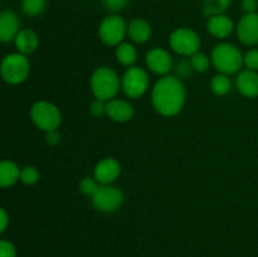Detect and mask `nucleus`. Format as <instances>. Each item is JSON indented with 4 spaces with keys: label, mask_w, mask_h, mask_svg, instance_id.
Segmentation results:
<instances>
[{
    "label": "nucleus",
    "mask_w": 258,
    "mask_h": 257,
    "mask_svg": "<svg viewBox=\"0 0 258 257\" xmlns=\"http://www.w3.org/2000/svg\"><path fill=\"white\" fill-rule=\"evenodd\" d=\"M8 223H9V216H8V213L5 212V209H3L2 207H0V233L7 228Z\"/></svg>",
    "instance_id": "nucleus-33"
},
{
    "label": "nucleus",
    "mask_w": 258,
    "mask_h": 257,
    "mask_svg": "<svg viewBox=\"0 0 258 257\" xmlns=\"http://www.w3.org/2000/svg\"><path fill=\"white\" fill-rule=\"evenodd\" d=\"M127 35L135 43H145L151 37V25L141 18H135L127 25Z\"/></svg>",
    "instance_id": "nucleus-18"
},
{
    "label": "nucleus",
    "mask_w": 258,
    "mask_h": 257,
    "mask_svg": "<svg viewBox=\"0 0 258 257\" xmlns=\"http://www.w3.org/2000/svg\"><path fill=\"white\" fill-rule=\"evenodd\" d=\"M242 8L246 12V14L256 13L258 8V0H242Z\"/></svg>",
    "instance_id": "nucleus-32"
},
{
    "label": "nucleus",
    "mask_w": 258,
    "mask_h": 257,
    "mask_svg": "<svg viewBox=\"0 0 258 257\" xmlns=\"http://www.w3.org/2000/svg\"><path fill=\"white\" fill-rule=\"evenodd\" d=\"M126 34H127V25L122 18L116 14L106 17L98 28L100 39L110 47L113 45L117 47L118 44H121Z\"/></svg>",
    "instance_id": "nucleus-6"
},
{
    "label": "nucleus",
    "mask_w": 258,
    "mask_h": 257,
    "mask_svg": "<svg viewBox=\"0 0 258 257\" xmlns=\"http://www.w3.org/2000/svg\"><path fill=\"white\" fill-rule=\"evenodd\" d=\"M170 47L178 54L190 57L201 48V38L194 30L189 28H179L170 35Z\"/></svg>",
    "instance_id": "nucleus-7"
},
{
    "label": "nucleus",
    "mask_w": 258,
    "mask_h": 257,
    "mask_svg": "<svg viewBox=\"0 0 258 257\" xmlns=\"http://www.w3.org/2000/svg\"><path fill=\"white\" fill-rule=\"evenodd\" d=\"M243 57L241 50L229 43H221L212 52L211 60L214 67L223 75H232L238 72L243 66Z\"/></svg>",
    "instance_id": "nucleus-3"
},
{
    "label": "nucleus",
    "mask_w": 258,
    "mask_h": 257,
    "mask_svg": "<svg viewBox=\"0 0 258 257\" xmlns=\"http://www.w3.org/2000/svg\"><path fill=\"white\" fill-rule=\"evenodd\" d=\"M20 179V169L10 160L0 161V186L8 188L14 185Z\"/></svg>",
    "instance_id": "nucleus-19"
},
{
    "label": "nucleus",
    "mask_w": 258,
    "mask_h": 257,
    "mask_svg": "<svg viewBox=\"0 0 258 257\" xmlns=\"http://www.w3.org/2000/svg\"><path fill=\"white\" fill-rule=\"evenodd\" d=\"M100 183L96 180L95 178H90V176H86L82 180L80 181V189L83 194L88 197H93L97 190L100 189Z\"/></svg>",
    "instance_id": "nucleus-25"
},
{
    "label": "nucleus",
    "mask_w": 258,
    "mask_h": 257,
    "mask_svg": "<svg viewBox=\"0 0 258 257\" xmlns=\"http://www.w3.org/2000/svg\"><path fill=\"white\" fill-rule=\"evenodd\" d=\"M193 67H191V63L190 60H186L183 59L181 62L178 63L176 66V73H178L179 77L178 78H186L191 75L193 72Z\"/></svg>",
    "instance_id": "nucleus-29"
},
{
    "label": "nucleus",
    "mask_w": 258,
    "mask_h": 257,
    "mask_svg": "<svg viewBox=\"0 0 258 257\" xmlns=\"http://www.w3.org/2000/svg\"><path fill=\"white\" fill-rule=\"evenodd\" d=\"M237 88L243 96L249 98L258 96V73L256 71L246 70L237 77Z\"/></svg>",
    "instance_id": "nucleus-16"
},
{
    "label": "nucleus",
    "mask_w": 258,
    "mask_h": 257,
    "mask_svg": "<svg viewBox=\"0 0 258 257\" xmlns=\"http://www.w3.org/2000/svg\"><path fill=\"white\" fill-rule=\"evenodd\" d=\"M149 76L141 67H130L121 80V88L128 98H139L148 91Z\"/></svg>",
    "instance_id": "nucleus-8"
},
{
    "label": "nucleus",
    "mask_w": 258,
    "mask_h": 257,
    "mask_svg": "<svg viewBox=\"0 0 258 257\" xmlns=\"http://www.w3.org/2000/svg\"><path fill=\"white\" fill-rule=\"evenodd\" d=\"M237 37L246 45L258 44V13H251L242 17L237 25Z\"/></svg>",
    "instance_id": "nucleus-10"
},
{
    "label": "nucleus",
    "mask_w": 258,
    "mask_h": 257,
    "mask_svg": "<svg viewBox=\"0 0 258 257\" xmlns=\"http://www.w3.org/2000/svg\"><path fill=\"white\" fill-rule=\"evenodd\" d=\"M102 2L106 9L112 13H118L127 7L130 0H102Z\"/></svg>",
    "instance_id": "nucleus-28"
},
{
    "label": "nucleus",
    "mask_w": 258,
    "mask_h": 257,
    "mask_svg": "<svg viewBox=\"0 0 258 257\" xmlns=\"http://www.w3.org/2000/svg\"><path fill=\"white\" fill-rule=\"evenodd\" d=\"M122 191L112 185H101L97 193L92 197L93 207L103 213L115 212L122 204Z\"/></svg>",
    "instance_id": "nucleus-9"
},
{
    "label": "nucleus",
    "mask_w": 258,
    "mask_h": 257,
    "mask_svg": "<svg viewBox=\"0 0 258 257\" xmlns=\"http://www.w3.org/2000/svg\"><path fill=\"white\" fill-rule=\"evenodd\" d=\"M47 143L50 145H55V144L59 143V135H58L57 130L47 133Z\"/></svg>",
    "instance_id": "nucleus-34"
},
{
    "label": "nucleus",
    "mask_w": 258,
    "mask_h": 257,
    "mask_svg": "<svg viewBox=\"0 0 258 257\" xmlns=\"http://www.w3.org/2000/svg\"><path fill=\"white\" fill-rule=\"evenodd\" d=\"M90 111L93 116H96V117H101V116L106 115V102L105 101H101L96 98V100L91 103Z\"/></svg>",
    "instance_id": "nucleus-31"
},
{
    "label": "nucleus",
    "mask_w": 258,
    "mask_h": 257,
    "mask_svg": "<svg viewBox=\"0 0 258 257\" xmlns=\"http://www.w3.org/2000/svg\"><path fill=\"white\" fill-rule=\"evenodd\" d=\"M106 115L116 122H127L134 117V107L125 100H110L106 102Z\"/></svg>",
    "instance_id": "nucleus-14"
},
{
    "label": "nucleus",
    "mask_w": 258,
    "mask_h": 257,
    "mask_svg": "<svg viewBox=\"0 0 258 257\" xmlns=\"http://www.w3.org/2000/svg\"><path fill=\"white\" fill-rule=\"evenodd\" d=\"M47 8V0H22V10L28 17H38Z\"/></svg>",
    "instance_id": "nucleus-23"
},
{
    "label": "nucleus",
    "mask_w": 258,
    "mask_h": 257,
    "mask_svg": "<svg viewBox=\"0 0 258 257\" xmlns=\"http://www.w3.org/2000/svg\"><path fill=\"white\" fill-rule=\"evenodd\" d=\"M116 58L122 66L131 67L136 62L138 52H136L135 47L130 43H121L116 47Z\"/></svg>",
    "instance_id": "nucleus-20"
},
{
    "label": "nucleus",
    "mask_w": 258,
    "mask_h": 257,
    "mask_svg": "<svg viewBox=\"0 0 258 257\" xmlns=\"http://www.w3.org/2000/svg\"><path fill=\"white\" fill-rule=\"evenodd\" d=\"M190 63L193 70L197 72H207L209 66H211V59L204 53L197 52L193 55H190Z\"/></svg>",
    "instance_id": "nucleus-24"
},
{
    "label": "nucleus",
    "mask_w": 258,
    "mask_h": 257,
    "mask_svg": "<svg viewBox=\"0 0 258 257\" xmlns=\"http://www.w3.org/2000/svg\"><path fill=\"white\" fill-rule=\"evenodd\" d=\"M0 73L5 82L19 85L27 80L29 75V60L22 53H12L3 59Z\"/></svg>",
    "instance_id": "nucleus-5"
},
{
    "label": "nucleus",
    "mask_w": 258,
    "mask_h": 257,
    "mask_svg": "<svg viewBox=\"0 0 258 257\" xmlns=\"http://www.w3.org/2000/svg\"><path fill=\"white\" fill-rule=\"evenodd\" d=\"M120 173V163L113 158H106L96 165L93 175L101 185H111V183L118 178Z\"/></svg>",
    "instance_id": "nucleus-12"
},
{
    "label": "nucleus",
    "mask_w": 258,
    "mask_h": 257,
    "mask_svg": "<svg viewBox=\"0 0 258 257\" xmlns=\"http://www.w3.org/2000/svg\"><path fill=\"white\" fill-rule=\"evenodd\" d=\"M231 80L228 78V76L223 75V73H219V75L214 76L213 80L211 82V88L213 91V93H216L217 96H224L231 91Z\"/></svg>",
    "instance_id": "nucleus-22"
},
{
    "label": "nucleus",
    "mask_w": 258,
    "mask_h": 257,
    "mask_svg": "<svg viewBox=\"0 0 258 257\" xmlns=\"http://www.w3.org/2000/svg\"><path fill=\"white\" fill-rule=\"evenodd\" d=\"M20 180L27 185H33L39 180V173L34 166H25L20 169Z\"/></svg>",
    "instance_id": "nucleus-26"
},
{
    "label": "nucleus",
    "mask_w": 258,
    "mask_h": 257,
    "mask_svg": "<svg viewBox=\"0 0 258 257\" xmlns=\"http://www.w3.org/2000/svg\"><path fill=\"white\" fill-rule=\"evenodd\" d=\"M207 29L213 37L224 39V38L229 37L232 34L234 29V24L231 18L227 17V15H213L207 22Z\"/></svg>",
    "instance_id": "nucleus-15"
},
{
    "label": "nucleus",
    "mask_w": 258,
    "mask_h": 257,
    "mask_svg": "<svg viewBox=\"0 0 258 257\" xmlns=\"http://www.w3.org/2000/svg\"><path fill=\"white\" fill-rule=\"evenodd\" d=\"M154 108L160 115L171 117L178 115L185 102V87L178 77L165 76L156 82L153 88Z\"/></svg>",
    "instance_id": "nucleus-1"
},
{
    "label": "nucleus",
    "mask_w": 258,
    "mask_h": 257,
    "mask_svg": "<svg viewBox=\"0 0 258 257\" xmlns=\"http://www.w3.org/2000/svg\"><path fill=\"white\" fill-rule=\"evenodd\" d=\"M231 5V0H203V15L211 18L213 15L224 14Z\"/></svg>",
    "instance_id": "nucleus-21"
},
{
    "label": "nucleus",
    "mask_w": 258,
    "mask_h": 257,
    "mask_svg": "<svg viewBox=\"0 0 258 257\" xmlns=\"http://www.w3.org/2000/svg\"><path fill=\"white\" fill-rule=\"evenodd\" d=\"M15 47L22 54H30L34 52L39 44V39L34 30L22 29L15 37Z\"/></svg>",
    "instance_id": "nucleus-17"
},
{
    "label": "nucleus",
    "mask_w": 258,
    "mask_h": 257,
    "mask_svg": "<svg viewBox=\"0 0 258 257\" xmlns=\"http://www.w3.org/2000/svg\"><path fill=\"white\" fill-rule=\"evenodd\" d=\"M0 257H17V249L9 241H0Z\"/></svg>",
    "instance_id": "nucleus-30"
},
{
    "label": "nucleus",
    "mask_w": 258,
    "mask_h": 257,
    "mask_svg": "<svg viewBox=\"0 0 258 257\" xmlns=\"http://www.w3.org/2000/svg\"><path fill=\"white\" fill-rule=\"evenodd\" d=\"M146 66L156 75H166L173 67V58L163 48H153L146 54Z\"/></svg>",
    "instance_id": "nucleus-11"
},
{
    "label": "nucleus",
    "mask_w": 258,
    "mask_h": 257,
    "mask_svg": "<svg viewBox=\"0 0 258 257\" xmlns=\"http://www.w3.org/2000/svg\"><path fill=\"white\" fill-rule=\"evenodd\" d=\"M19 33V18L12 10L0 12V42L8 43L15 39Z\"/></svg>",
    "instance_id": "nucleus-13"
},
{
    "label": "nucleus",
    "mask_w": 258,
    "mask_h": 257,
    "mask_svg": "<svg viewBox=\"0 0 258 257\" xmlns=\"http://www.w3.org/2000/svg\"><path fill=\"white\" fill-rule=\"evenodd\" d=\"M243 63L251 71H258V49H251L243 57Z\"/></svg>",
    "instance_id": "nucleus-27"
},
{
    "label": "nucleus",
    "mask_w": 258,
    "mask_h": 257,
    "mask_svg": "<svg viewBox=\"0 0 258 257\" xmlns=\"http://www.w3.org/2000/svg\"><path fill=\"white\" fill-rule=\"evenodd\" d=\"M120 78L117 73L108 67H100L91 77V90L97 100H112L120 90Z\"/></svg>",
    "instance_id": "nucleus-2"
},
{
    "label": "nucleus",
    "mask_w": 258,
    "mask_h": 257,
    "mask_svg": "<svg viewBox=\"0 0 258 257\" xmlns=\"http://www.w3.org/2000/svg\"><path fill=\"white\" fill-rule=\"evenodd\" d=\"M30 117L37 127L49 133L57 130L62 121L59 108L48 101H38L30 108Z\"/></svg>",
    "instance_id": "nucleus-4"
}]
</instances>
